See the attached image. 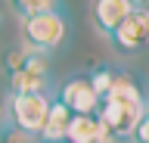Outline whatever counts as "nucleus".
Segmentation results:
<instances>
[{
  "label": "nucleus",
  "mask_w": 149,
  "mask_h": 143,
  "mask_svg": "<svg viewBox=\"0 0 149 143\" xmlns=\"http://www.w3.org/2000/svg\"><path fill=\"white\" fill-rule=\"evenodd\" d=\"M143 109H146V106H130V103H121V100L106 96V100H100V106H96V118H100V124L109 131L112 140H130V134L137 128Z\"/></svg>",
  "instance_id": "obj_4"
},
{
  "label": "nucleus",
  "mask_w": 149,
  "mask_h": 143,
  "mask_svg": "<svg viewBox=\"0 0 149 143\" xmlns=\"http://www.w3.org/2000/svg\"><path fill=\"white\" fill-rule=\"evenodd\" d=\"M134 10L130 0H93V25L102 38H112V31L121 25V19Z\"/></svg>",
  "instance_id": "obj_7"
},
{
  "label": "nucleus",
  "mask_w": 149,
  "mask_h": 143,
  "mask_svg": "<svg viewBox=\"0 0 149 143\" xmlns=\"http://www.w3.org/2000/svg\"><path fill=\"white\" fill-rule=\"evenodd\" d=\"M134 6H140V10H149V0H130Z\"/></svg>",
  "instance_id": "obj_14"
},
{
  "label": "nucleus",
  "mask_w": 149,
  "mask_h": 143,
  "mask_svg": "<svg viewBox=\"0 0 149 143\" xmlns=\"http://www.w3.org/2000/svg\"><path fill=\"white\" fill-rule=\"evenodd\" d=\"M146 103H149V96H146Z\"/></svg>",
  "instance_id": "obj_17"
},
{
  "label": "nucleus",
  "mask_w": 149,
  "mask_h": 143,
  "mask_svg": "<svg viewBox=\"0 0 149 143\" xmlns=\"http://www.w3.org/2000/svg\"><path fill=\"white\" fill-rule=\"evenodd\" d=\"M90 78V84H93V90H96V96H106L109 93V87H112V81H115V66H100L93 75H87Z\"/></svg>",
  "instance_id": "obj_11"
},
{
  "label": "nucleus",
  "mask_w": 149,
  "mask_h": 143,
  "mask_svg": "<svg viewBox=\"0 0 149 143\" xmlns=\"http://www.w3.org/2000/svg\"><path fill=\"white\" fill-rule=\"evenodd\" d=\"M130 143H149V103H146V109H143V115H140L134 134H130Z\"/></svg>",
  "instance_id": "obj_13"
},
{
  "label": "nucleus",
  "mask_w": 149,
  "mask_h": 143,
  "mask_svg": "<svg viewBox=\"0 0 149 143\" xmlns=\"http://www.w3.org/2000/svg\"><path fill=\"white\" fill-rule=\"evenodd\" d=\"M56 100L72 115H96V106H100V96H96V90H93L87 75L65 78L59 84V90H56Z\"/></svg>",
  "instance_id": "obj_6"
},
{
  "label": "nucleus",
  "mask_w": 149,
  "mask_h": 143,
  "mask_svg": "<svg viewBox=\"0 0 149 143\" xmlns=\"http://www.w3.org/2000/svg\"><path fill=\"white\" fill-rule=\"evenodd\" d=\"M68 38V19L62 10L40 13V16H28L22 19V40L28 50L50 56L53 50H59Z\"/></svg>",
  "instance_id": "obj_1"
},
{
  "label": "nucleus",
  "mask_w": 149,
  "mask_h": 143,
  "mask_svg": "<svg viewBox=\"0 0 149 143\" xmlns=\"http://www.w3.org/2000/svg\"><path fill=\"white\" fill-rule=\"evenodd\" d=\"M109 44L118 50L121 56H137L140 50H146L149 47V10L134 6L121 19V25L112 31Z\"/></svg>",
  "instance_id": "obj_3"
},
{
  "label": "nucleus",
  "mask_w": 149,
  "mask_h": 143,
  "mask_svg": "<svg viewBox=\"0 0 149 143\" xmlns=\"http://www.w3.org/2000/svg\"><path fill=\"white\" fill-rule=\"evenodd\" d=\"M3 121H6V109H3V103H0V131H3Z\"/></svg>",
  "instance_id": "obj_15"
},
{
  "label": "nucleus",
  "mask_w": 149,
  "mask_h": 143,
  "mask_svg": "<svg viewBox=\"0 0 149 143\" xmlns=\"http://www.w3.org/2000/svg\"><path fill=\"white\" fill-rule=\"evenodd\" d=\"M65 143H112V137L96 115H72Z\"/></svg>",
  "instance_id": "obj_8"
},
{
  "label": "nucleus",
  "mask_w": 149,
  "mask_h": 143,
  "mask_svg": "<svg viewBox=\"0 0 149 143\" xmlns=\"http://www.w3.org/2000/svg\"><path fill=\"white\" fill-rule=\"evenodd\" d=\"M112 143H130V140H112Z\"/></svg>",
  "instance_id": "obj_16"
},
{
  "label": "nucleus",
  "mask_w": 149,
  "mask_h": 143,
  "mask_svg": "<svg viewBox=\"0 0 149 143\" xmlns=\"http://www.w3.org/2000/svg\"><path fill=\"white\" fill-rule=\"evenodd\" d=\"M50 87H53L50 62L44 53H34V50L25 59V66L9 75V93H50Z\"/></svg>",
  "instance_id": "obj_5"
},
{
  "label": "nucleus",
  "mask_w": 149,
  "mask_h": 143,
  "mask_svg": "<svg viewBox=\"0 0 149 143\" xmlns=\"http://www.w3.org/2000/svg\"><path fill=\"white\" fill-rule=\"evenodd\" d=\"M68 121H72V112H68V109L53 96V103H50V115H47L44 128H40V134H37L34 140H37V143H65Z\"/></svg>",
  "instance_id": "obj_9"
},
{
  "label": "nucleus",
  "mask_w": 149,
  "mask_h": 143,
  "mask_svg": "<svg viewBox=\"0 0 149 143\" xmlns=\"http://www.w3.org/2000/svg\"><path fill=\"white\" fill-rule=\"evenodd\" d=\"M13 10H16L19 19H28V16H40V13H53L62 10V0H9Z\"/></svg>",
  "instance_id": "obj_10"
},
{
  "label": "nucleus",
  "mask_w": 149,
  "mask_h": 143,
  "mask_svg": "<svg viewBox=\"0 0 149 143\" xmlns=\"http://www.w3.org/2000/svg\"><path fill=\"white\" fill-rule=\"evenodd\" d=\"M28 56H31V50H28L25 44H22V47H16V50H9V53H6V62H3V66H6V75H13L16 68H22Z\"/></svg>",
  "instance_id": "obj_12"
},
{
  "label": "nucleus",
  "mask_w": 149,
  "mask_h": 143,
  "mask_svg": "<svg viewBox=\"0 0 149 143\" xmlns=\"http://www.w3.org/2000/svg\"><path fill=\"white\" fill-rule=\"evenodd\" d=\"M50 103H53L50 93H9L6 115L19 134L34 140L40 134V128H44L47 115H50Z\"/></svg>",
  "instance_id": "obj_2"
}]
</instances>
